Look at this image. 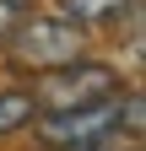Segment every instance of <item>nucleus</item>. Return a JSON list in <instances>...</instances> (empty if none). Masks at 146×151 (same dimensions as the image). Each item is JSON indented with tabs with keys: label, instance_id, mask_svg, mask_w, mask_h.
Returning <instances> with one entry per match:
<instances>
[{
	"label": "nucleus",
	"instance_id": "obj_1",
	"mask_svg": "<svg viewBox=\"0 0 146 151\" xmlns=\"http://www.w3.org/2000/svg\"><path fill=\"white\" fill-rule=\"evenodd\" d=\"M114 92H119V70L76 54V60H65V65L38 70V81H33V108L38 113H65V108L103 103V97H114Z\"/></svg>",
	"mask_w": 146,
	"mask_h": 151
},
{
	"label": "nucleus",
	"instance_id": "obj_2",
	"mask_svg": "<svg viewBox=\"0 0 146 151\" xmlns=\"http://www.w3.org/2000/svg\"><path fill=\"white\" fill-rule=\"evenodd\" d=\"M141 129V92H114L103 103H87V108H65V113H43L38 119V135L49 146H76V140H98L108 129Z\"/></svg>",
	"mask_w": 146,
	"mask_h": 151
},
{
	"label": "nucleus",
	"instance_id": "obj_3",
	"mask_svg": "<svg viewBox=\"0 0 146 151\" xmlns=\"http://www.w3.org/2000/svg\"><path fill=\"white\" fill-rule=\"evenodd\" d=\"M0 43H6V54L16 65L49 70V65H65L81 54V27H70L65 16H22Z\"/></svg>",
	"mask_w": 146,
	"mask_h": 151
},
{
	"label": "nucleus",
	"instance_id": "obj_4",
	"mask_svg": "<svg viewBox=\"0 0 146 151\" xmlns=\"http://www.w3.org/2000/svg\"><path fill=\"white\" fill-rule=\"evenodd\" d=\"M124 11H135V0H54V16H65L70 27H108Z\"/></svg>",
	"mask_w": 146,
	"mask_h": 151
},
{
	"label": "nucleus",
	"instance_id": "obj_5",
	"mask_svg": "<svg viewBox=\"0 0 146 151\" xmlns=\"http://www.w3.org/2000/svg\"><path fill=\"white\" fill-rule=\"evenodd\" d=\"M33 92H0V135H11V129L33 124Z\"/></svg>",
	"mask_w": 146,
	"mask_h": 151
},
{
	"label": "nucleus",
	"instance_id": "obj_6",
	"mask_svg": "<svg viewBox=\"0 0 146 151\" xmlns=\"http://www.w3.org/2000/svg\"><path fill=\"white\" fill-rule=\"evenodd\" d=\"M54 151H141V135L135 129H108V135H98V140H76V146H54Z\"/></svg>",
	"mask_w": 146,
	"mask_h": 151
},
{
	"label": "nucleus",
	"instance_id": "obj_7",
	"mask_svg": "<svg viewBox=\"0 0 146 151\" xmlns=\"http://www.w3.org/2000/svg\"><path fill=\"white\" fill-rule=\"evenodd\" d=\"M22 16H27V6H22V0H0V38H6L16 22H22Z\"/></svg>",
	"mask_w": 146,
	"mask_h": 151
},
{
	"label": "nucleus",
	"instance_id": "obj_8",
	"mask_svg": "<svg viewBox=\"0 0 146 151\" xmlns=\"http://www.w3.org/2000/svg\"><path fill=\"white\" fill-rule=\"evenodd\" d=\"M22 6H27V0H22Z\"/></svg>",
	"mask_w": 146,
	"mask_h": 151
}]
</instances>
